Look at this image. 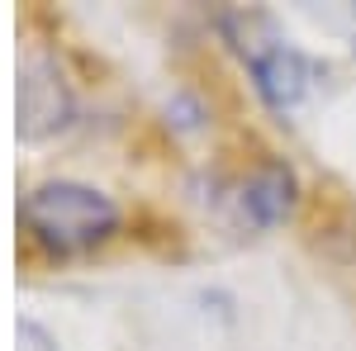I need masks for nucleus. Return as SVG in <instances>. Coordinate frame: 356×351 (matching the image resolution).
Masks as SVG:
<instances>
[{
    "label": "nucleus",
    "instance_id": "1",
    "mask_svg": "<svg viewBox=\"0 0 356 351\" xmlns=\"http://www.w3.org/2000/svg\"><path fill=\"white\" fill-rule=\"evenodd\" d=\"M19 218H24L29 238L53 256L90 252L119 233V204L105 190L86 186V181H67V176L29 190L19 204Z\"/></svg>",
    "mask_w": 356,
    "mask_h": 351
},
{
    "label": "nucleus",
    "instance_id": "2",
    "mask_svg": "<svg viewBox=\"0 0 356 351\" xmlns=\"http://www.w3.org/2000/svg\"><path fill=\"white\" fill-rule=\"evenodd\" d=\"M67 124H72V90L48 57L33 53L19 72V133L48 138Z\"/></svg>",
    "mask_w": 356,
    "mask_h": 351
},
{
    "label": "nucleus",
    "instance_id": "3",
    "mask_svg": "<svg viewBox=\"0 0 356 351\" xmlns=\"http://www.w3.org/2000/svg\"><path fill=\"white\" fill-rule=\"evenodd\" d=\"M300 181L285 162H261L243 186L233 190V218L252 233H271L275 223H285L295 209Z\"/></svg>",
    "mask_w": 356,
    "mask_h": 351
},
{
    "label": "nucleus",
    "instance_id": "4",
    "mask_svg": "<svg viewBox=\"0 0 356 351\" xmlns=\"http://www.w3.org/2000/svg\"><path fill=\"white\" fill-rule=\"evenodd\" d=\"M252 81H257L261 100L271 109L290 114V109L314 90V67H309V57H304L300 48L271 43V48H257V53H252Z\"/></svg>",
    "mask_w": 356,
    "mask_h": 351
},
{
    "label": "nucleus",
    "instance_id": "5",
    "mask_svg": "<svg viewBox=\"0 0 356 351\" xmlns=\"http://www.w3.org/2000/svg\"><path fill=\"white\" fill-rule=\"evenodd\" d=\"M15 351H57L53 332L43 323H33V318H19V327H15Z\"/></svg>",
    "mask_w": 356,
    "mask_h": 351
}]
</instances>
